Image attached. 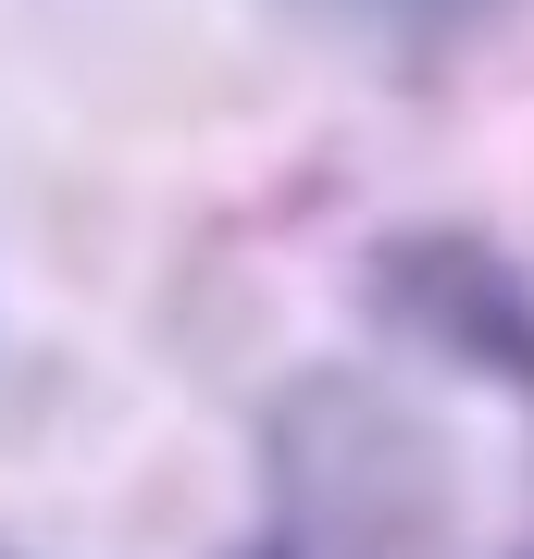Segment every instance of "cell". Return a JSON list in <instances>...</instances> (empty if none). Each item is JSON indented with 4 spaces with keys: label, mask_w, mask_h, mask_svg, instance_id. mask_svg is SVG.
<instances>
[{
    "label": "cell",
    "mask_w": 534,
    "mask_h": 559,
    "mask_svg": "<svg viewBox=\"0 0 534 559\" xmlns=\"http://www.w3.org/2000/svg\"><path fill=\"white\" fill-rule=\"evenodd\" d=\"M274 498H286V547L298 559H411L423 522L448 510V460L397 399H373L360 373H311L286 385L274 436Z\"/></svg>",
    "instance_id": "obj_1"
},
{
    "label": "cell",
    "mask_w": 534,
    "mask_h": 559,
    "mask_svg": "<svg viewBox=\"0 0 534 559\" xmlns=\"http://www.w3.org/2000/svg\"><path fill=\"white\" fill-rule=\"evenodd\" d=\"M373 286H385L436 348H460V360H485V373H522V385H534V299H522V274H510L497 249H473V237H411V249H385Z\"/></svg>",
    "instance_id": "obj_2"
},
{
    "label": "cell",
    "mask_w": 534,
    "mask_h": 559,
    "mask_svg": "<svg viewBox=\"0 0 534 559\" xmlns=\"http://www.w3.org/2000/svg\"><path fill=\"white\" fill-rule=\"evenodd\" d=\"M286 13L336 25V38H373V50H460V38H485L510 0H286Z\"/></svg>",
    "instance_id": "obj_3"
},
{
    "label": "cell",
    "mask_w": 534,
    "mask_h": 559,
    "mask_svg": "<svg viewBox=\"0 0 534 559\" xmlns=\"http://www.w3.org/2000/svg\"><path fill=\"white\" fill-rule=\"evenodd\" d=\"M261 559H298V547H261Z\"/></svg>",
    "instance_id": "obj_4"
}]
</instances>
